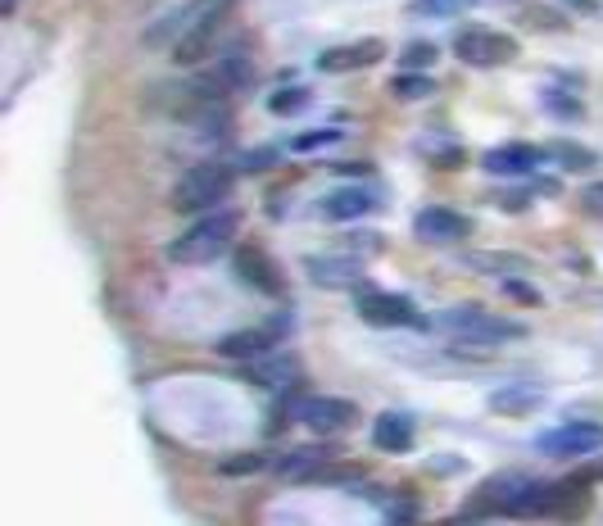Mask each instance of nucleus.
Segmentation results:
<instances>
[{
    "mask_svg": "<svg viewBox=\"0 0 603 526\" xmlns=\"http://www.w3.org/2000/svg\"><path fill=\"white\" fill-rule=\"evenodd\" d=\"M232 6L236 0H191V6L177 10L164 28L146 32V46H164V37H173V64L191 69V64H200V55H210V46L218 37V23L227 19Z\"/></svg>",
    "mask_w": 603,
    "mask_h": 526,
    "instance_id": "obj_1",
    "label": "nucleus"
},
{
    "mask_svg": "<svg viewBox=\"0 0 603 526\" xmlns=\"http://www.w3.org/2000/svg\"><path fill=\"white\" fill-rule=\"evenodd\" d=\"M236 232H241V214L236 210H205L177 241H168V263L182 269H200V263H214L223 254L236 250Z\"/></svg>",
    "mask_w": 603,
    "mask_h": 526,
    "instance_id": "obj_2",
    "label": "nucleus"
},
{
    "mask_svg": "<svg viewBox=\"0 0 603 526\" xmlns=\"http://www.w3.org/2000/svg\"><path fill=\"white\" fill-rule=\"evenodd\" d=\"M436 327L463 345H490V350L526 337V322H517L508 313H490L482 304H454V309L436 313Z\"/></svg>",
    "mask_w": 603,
    "mask_h": 526,
    "instance_id": "obj_3",
    "label": "nucleus"
},
{
    "mask_svg": "<svg viewBox=\"0 0 603 526\" xmlns=\"http://www.w3.org/2000/svg\"><path fill=\"white\" fill-rule=\"evenodd\" d=\"M236 182V168L223 164V159H205V164H195L182 173V182L173 186V210L177 214H205L214 205L227 201V191Z\"/></svg>",
    "mask_w": 603,
    "mask_h": 526,
    "instance_id": "obj_4",
    "label": "nucleus"
},
{
    "mask_svg": "<svg viewBox=\"0 0 603 526\" xmlns=\"http://www.w3.org/2000/svg\"><path fill=\"white\" fill-rule=\"evenodd\" d=\"M354 313L368 322V327H381V332H395V327H405V332H427V327H436V318H427L409 295L399 291H372L363 286L354 295Z\"/></svg>",
    "mask_w": 603,
    "mask_h": 526,
    "instance_id": "obj_5",
    "label": "nucleus"
},
{
    "mask_svg": "<svg viewBox=\"0 0 603 526\" xmlns=\"http://www.w3.org/2000/svg\"><path fill=\"white\" fill-rule=\"evenodd\" d=\"M454 59H463L467 69H508L522 59V41L499 28H463L454 37Z\"/></svg>",
    "mask_w": 603,
    "mask_h": 526,
    "instance_id": "obj_6",
    "label": "nucleus"
},
{
    "mask_svg": "<svg viewBox=\"0 0 603 526\" xmlns=\"http://www.w3.org/2000/svg\"><path fill=\"white\" fill-rule=\"evenodd\" d=\"M295 422L313 436H341L363 422V409L341 394H304V400H295Z\"/></svg>",
    "mask_w": 603,
    "mask_h": 526,
    "instance_id": "obj_7",
    "label": "nucleus"
},
{
    "mask_svg": "<svg viewBox=\"0 0 603 526\" xmlns=\"http://www.w3.org/2000/svg\"><path fill=\"white\" fill-rule=\"evenodd\" d=\"M363 273H368V259H359V254H350L341 245L304 259V277L318 291H363Z\"/></svg>",
    "mask_w": 603,
    "mask_h": 526,
    "instance_id": "obj_8",
    "label": "nucleus"
},
{
    "mask_svg": "<svg viewBox=\"0 0 603 526\" xmlns=\"http://www.w3.org/2000/svg\"><path fill=\"white\" fill-rule=\"evenodd\" d=\"M526 486H531L526 473H495V477H486L473 495H467V504L458 508V517H513Z\"/></svg>",
    "mask_w": 603,
    "mask_h": 526,
    "instance_id": "obj_9",
    "label": "nucleus"
},
{
    "mask_svg": "<svg viewBox=\"0 0 603 526\" xmlns=\"http://www.w3.org/2000/svg\"><path fill=\"white\" fill-rule=\"evenodd\" d=\"M473 232H477V218L454 205H427L414 214V236L422 245H463L473 241Z\"/></svg>",
    "mask_w": 603,
    "mask_h": 526,
    "instance_id": "obj_10",
    "label": "nucleus"
},
{
    "mask_svg": "<svg viewBox=\"0 0 603 526\" xmlns=\"http://www.w3.org/2000/svg\"><path fill=\"white\" fill-rule=\"evenodd\" d=\"M291 332V318H278V322H263V327H245V332H227L218 337V354L232 359V363H250V359H263L282 350V337Z\"/></svg>",
    "mask_w": 603,
    "mask_h": 526,
    "instance_id": "obj_11",
    "label": "nucleus"
},
{
    "mask_svg": "<svg viewBox=\"0 0 603 526\" xmlns=\"http://www.w3.org/2000/svg\"><path fill=\"white\" fill-rule=\"evenodd\" d=\"M535 449L545 458H590L603 449V422H558L535 436Z\"/></svg>",
    "mask_w": 603,
    "mask_h": 526,
    "instance_id": "obj_12",
    "label": "nucleus"
},
{
    "mask_svg": "<svg viewBox=\"0 0 603 526\" xmlns=\"http://www.w3.org/2000/svg\"><path fill=\"white\" fill-rule=\"evenodd\" d=\"M545 164H549V150L531 146V142H508V146H495L482 155V168L490 177H508V182H526L535 173H545Z\"/></svg>",
    "mask_w": 603,
    "mask_h": 526,
    "instance_id": "obj_13",
    "label": "nucleus"
},
{
    "mask_svg": "<svg viewBox=\"0 0 603 526\" xmlns=\"http://www.w3.org/2000/svg\"><path fill=\"white\" fill-rule=\"evenodd\" d=\"M381 59H386V41L381 37H359V41H346V46H327L313 64H318V74L341 78V74H363Z\"/></svg>",
    "mask_w": 603,
    "mask_h": 526,
    "instance_id": "obj_14",
    "label": "nucleus"
},
{
    "mask_svg": "<svg viewBox=\"0 0 603 526\" xmlns=\"http://www.w3.org/2000/svg\"><path fill=\"white\" fill-rule=\"evenodd\" d=\"M232 273H236L250 291H259V295H282V291H286L282 269H278L273 259H268L263 245H250V241H241V245L232 250Z\"/></svg>",
    "mask_w": 603,
    "mask_h": 526,
    "instance_id": "obj_15",
    "label": "nucleus"
},
{
    "mask_svg": "<svg viewBox=\"0 0 603 526\" xmlns=\"http://www.w3.org/2000/svg\"><path fill=\"white\" fill-rule=\"evenodd\" d=\"M458 263L467 273H482V277H495V282L531 277V269H535V259L522 254V250H467V254H458Z\"/></svg>",
    "mask_w": 603,
    "mask_h": 526,
    "instance_id": "obj_16",
    "label": "nucleus"
},
{
    "mask_svg": "<svg viewBox=\"0 0 603 526\" xmlns=\"http://www.w3.org/2000/svg\"><path fill=\"white\" fill-rule=\"evenodd\" d=\"M241 372H245L250 386L278 390V394H286L291 386H300V363H295V354H286V350H273V354H263V359H250V363H241Z\"/></svg>",
    "mask_w": 603,
    "mask_h": 526,
    "instance_id": "obj_17",
    "label": "nucleus"
},
{
    "mask_svg": "<svg viewBox=\"0 0 603 526\" xmlns=\"http://www.w3.org/2000/svg\"><path fill=\"white\" fill-rule=\"evenodd\" d=\"M372 210H377V195L368 186H337V191H327L322 201L313 205V214L327 218V223H359Z\"/></svg>",
    "mask_w": 603,
    "mask_h": 526,
    "instance_id": "obj_18",
    "label": "nucleus"
},
{
    "mask_svg": "<svg viewBox=\"0 0 603 526\" xmlns=\"http://www.w3.org/2000/svg\"><path fill=\"white\" fill-rule=\"evenodd\" d=\"M372 445L381 454H409L418 445V418L405 409H386L372 418Z\"/></svg>",
    "mask_w": 603,
    "mask_h": 526,
    "instance_id": "obj_19",
    "label": "nucleus"
},
{
    "mask_svg": "<svg viewBox=\"0 0 603 526\" xmlns=\"http://www.w3.org/2000/svg\"><path fill=\"white\" fill-rule=\"evenodd\" d=\"M331 458H341L331 445H304V449H291L286 458H278V477H282V481H309V486H318V477L327 473Z\"/></svg>",
    "mask_w": 603,
    "mask_h": 526,
    "instance_id": "obj_20",
    "label": "nucleus"
},
{
    "mask_svg": "<svg viewBox=\"0 0 603 526\" xmlns=\"http://www.w3.org/2000/svg\"><path fill=\"white\" fill-rule=\"evenodd\" d=\"M535 409H545V390L541 386H499L490 394V413H499V418H526Z\"/></svg>",
    "mask_w": 603,
    "mask_h": 526,
    "instance_id": "obj_21",
    "label": "nucleus"
},
{
    "mask_svg": "<svg viewBox=\"0 0 603 526\" xmlns=\"http://www.w3.org/2000/svg\"><path fill=\"white\" fill-rule=\"evenodd\" d=\"M218 82H223V87H227L232 96L250 91V87H254V59H250L245 50L227 46V50L218 55Z\"/></svg>",
    "mask_w": 603,
    "mask_h": 526,
    "instance_id": "obj_22",
    "label": "nucleus"
},
{
    "mask_svg": "<svg viewBox=\"0 0 603 526\" xmlns=\"http://www.w3.org/2000/svg\"><path fill=\"white\" fill-rule=\"evenodd\" d=\"M418 155H422L436 173H458V168L467 164V146L454 142V137H427V142H418Z\"/></svg>",
    "mask_w": 603,
    "mask_h": 526,
    "instance_id": "obj_23",
    "label": "nucleus"
},
{
    "mask_svg": "<svg viewBox=\"0 0 603 526\" xmlns=\"http://www.w3.org/2000/svg\"><path fill=\"white\" fill-rule=\"evenodd\" d=\"M545 150H549V164H558L563 173H594V168H599V155H594L590 146H576V142H567V137L549 142Z\"/></svg>",
    "mask_w": 603,
    "mask_h": 526,
    "instance_id": "obj_24",
    "label": "nucleus"
},
{
    "mask_svg": "<svg viewBox=\"0 0 603 526\" xmlns=\"http://www.w3.org/2000/svg\"><path fill=\"white\" fill-rule=\"evenodd\" d=\"M268 468L278 473L273 454H263V449H245V454H232V458H223V464H218L223 477H254V473H268Z\"/></svg>",
    "mask_w": 603,
    "mask_h": 526,
    "instance_id": "obj_25",
    "label": "nucleus"
},
{
    "mask_svg": "<svg viewBox=\"0 0 603 526\" xmlns=\"http://www.w3.org/2000/svg\"><path fill=\"white\" fill-rule=\"evenodd\" d=\"M517 23L531 28V32H567L572 19L563 10H549V6H522L517 10Z\"/></svg>",
    "mask_w": 603,
    "mask_h": 526,
    "instance_id": "obj_26",
    "label": "nucleus"
},
{
    "mask_svg": "<svg viewBox=\"0 0 603 526\" xmlns=\"http://www.w3.org/2000/svg\"><path fill=\"white\" fill-rule=\"evenodd\" d=\"M390 96L395 100H405V105H418V100H431L436 96V78L431 74H399L395 82H390Z\"/></svg>",
    "mask_w": 603,
    "mask_h": 526,
    "instance_id": "obj_27",
    "label": "nucleus"
},
{
    "mask_svg": "<svg viewBox=\"0 0 603 526\" xmlns=\"http://www.w3.org/2000/svg\"><path fill=\"white\" fill-rule=\"evenodd\" d=\"M313 105V91L309 87H278L273 96H268V114L273 118H295Z\"/></svg>",
    "mask_w": 603,
    "mask_h": 526,
    "instance_id": "obj_28",
    "label": "nucleus"
},
{
    "mask_svg": "<svg viewBox=\"0 0 603 526\" xmlns=\"http://www.w3.org/2000/svg\"><path fill=\"white\" fill-rule=\"evenodd\" d=\"M440 59V46L436 41H427V37H418V41H409L405 50H399V69H409V74H431V64Z\"/></svg>",
    "mask_w": 603,
    "mask_h": 526,
    "instance_id": "obj_29",
    "label": "nucleus"
},
{
    "mask_svg": "<svg viewBox=\"0 0 603 526\" xmlns=\"http://www.w3.org/2000/svg\"><path fill=\"white\" fill-rule=\"evenodd\" d=\"M541 105H545V114L567 118V123H581V118H585V105H581L572 91H563V87H545V91H541Z\"/></svg>",
    "mask_w": 603,
    "mask_h": 526,
    "instance_id": "obj_30",
    "label": "nucleus"
},
{
    "mask_svg": "<svg viewBox=\"0 0 603 526\" xmlns=\"http://www.w3.org/2000/svg\"><path fill=\"white\" fill-rule=\"evenodd\" d=\"M341 142H346L341 127H313V132H300V137H291V150L295 155H313V150H331V146H341Z\"/></svg>",
    "mask_w": 603,
    "mask_h": 526,
    "instance_id": "obj_31",
    "label": "nucleus"
},
{
    "mask_svg": "<svg viewBox=\"0 0 603 526\" xmlns=\"http://www.w3.org/2000/svg\"><path fill=\"white\" fill-rule=\"evenodd\" d=\"M535 195H541V191H535V182L526 177V182L513 186V191H495V195H490V205L504 210V214H526V210L535 205Z\"/></svg>",
    "mask_w": 603,
    "mask_h": 526,
    "instance_id": "obj_32",
    "label": "nucleus"
},
{
    "mask_svg": "<svg viewBox=\"0 0 603 526\" xmlns=\"http://www.w3.org/2000/svg\"><path fill=\"white\" fill-rule=\"evenodd\" d=\"M282 164V146H254V150H245L241 159H236V173H268V168H278Z\"/></svg>",
    "mask_w": 603,
    "mask_h": 526,
    "instance_id": "obj_33",
    "label": "nucleus"
},
{
    "mask_svg": "<svg viewBox=\"0 0 603 526\" xmlns=\"http://www.w3.org/2000/svg\"><path fill=\"white\" fill-rule=\"evenodd\" d=\"M499 286H504V295H508L513 304H526V309H541V304H545V295L535 291L531 277H508V282H499Z\"/></svg>",
    "mask_w": 603,
    "mask_h": 526,
    "instance_id": "obj_34",
    "label": "nucleus"
},
{
    "mask_svg": "<svg viewBox=\"0 0 603 526\" xmlns=\"http://www.w3.org/2000/svg\"><path fill=\"white\" fill-rule=\"evenodd\" d=\"M477 0H418L422 14H436V19H454V14H467Z\"/></svg>",
    "mask_w": 603,
    "mask_h": 526,
    "instance_id": "obj_35",
    "label": "nucleus"
},
{
    "mask_svg": "<svg viewBox=\"0 0 603 526\" xmlns=\"http://www.w3.org/2000/svg\"><path fill=\"white\" fill-rule=\"evenodd\" d=\"M427 473L431 477H463L467 473V458L463 454H436L431 464H427Z\"/></svg>",
    "mask_w": 603,
    "mask_h": 526,
    "instance_id": "obj_36",
    "label": "nucleus"
},
{
    "mask_svg": "<svg viewBox=\"0 0 603 526\" xmlns=\"http://www.w3.org/2000/svg\"><path fill=\"white\" fill-rule=\"evenodd\" d=\"M581 214L603 223V182H590V186L581 191Z\"/></svg>",
    "mask_w": 603,
    "mask_h": 526,
    "instance_id": "obj_37",
    "label": "nucleus"
},
{
    "mask_svg": "<svg viewBox=\"0 0 603 526\" xmlns=\"http://www.w3.org/2000/svg\"><path fill=\"white\" fill-rule=\"evenodd\" d=\"M331 173H337V177H368L372 164L368 159H350V164H331Z\"/></svg>",
    "mask_w": 603,
    "mask_h": 526,
    "instance_id": "obj_38",
    "label": "nucleus"
},
{
    "mask_svg": "<svg viewBox=\"0 0 603 526\" xmlns=\"http://www.w3.org/2000/svg\"><path fill=\"white\" fill-rule=\"evenodd\" d=\"M572 10H581V14H599L603 10V0H567Z\"/></svg>",
    "mask_w": 603,
    "mask_h": 526,
    "instance_id": "obj_39",
    "label": "nucleus"
},
{
    "mask_svg": "<svg viewBox=\"0 0 603 526\" xmlns=\"http://www.w3.org/2000/svg\"><path fill=\"white\" fill-rule=\"evenodd\" d=\"M14 10H19V0H0V14H6V19H10Z\"/></svg>",
    "mask_w": 603,
    "mask_h": 526,
    "instance_id": "obj_40",
    "label": "nucleus"
}]
</instances>
